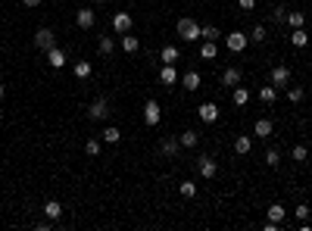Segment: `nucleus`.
<instances>
[{
  "label": "nucleus",
  "instance_id": "6",
  "mask_svg": "<svg viewBox=\"0 0 312 231\" xmlns=\"http://www.w3.org/2000/svg\"><path fill=\"white\" fill-rule=\"evenodd\" d=\"M247 44H250V38H247L244 31H231L228 38H225L228 53H244V50H247Z\"/></svg>",
  "mask_w": 312,
  "mask_h": 231
},
{
  "label": "nucleus",
  "instance_id": "30",
  "mask_svg": "<svg viewBox=\"0 0 312 231\" xmlns=\"http://www.w3.org/2000/svg\"><path fill=\"white\" fill-rule=\"evenodd\" d=\"M215 53H218L215 41H203L200 44V60H215Z\"/></svg>",
  "mask_w": 312,
  "mask_h": 231
},
{
  "label": "nucleus",
  "instance_id": "3",
  "mask_svg": "<svg viewBox=\"0 0 312 231\" xmlns=\"http://www.w3.org/2000/svg\"><path fill=\"white\" fill-rule=\"evenodd\" d=\"M34 47L44 50V53H47L50 47H56V31H53V28H47V25H41L38 31H34Z\"/></svg>",
  "mask_w": 312,
  "mask_h": 231
},
{
  "label": "nucleus",
  "instance_id": "31",
  "mask_svg": "<svg viewBox=\"0 0 312 231\" xmlns=\"http://www.w3.org/2000/svg\"><path fill=\"white\" fill-rule=\"evenodd\" d=\"M291 159H294V163H306V159H309V147L306 144H294Z\"/></svg>",
  "mask_w": 312,
  "mask_h": 231
},
{
  "label": "nucleus",
  "instance_id": "14",
  "mask_svg": "<svg viewBox=\"0 0 312 231\" xmlns=\"http://www.w3.org/2000/svg\"><path fill=\"white\" fill-rule=\"evenodd\" d=\"M44 56H47V66H50V69H63V66L69 63V60H66V50H63V47H50V50L44 53Z\"/></svg>",
  "mask_w": 312,
  "mask_h": 231
},
{
  "label": "nucleus",
  "instance_id": "34",
  "mask_svg": "<svg viewBox=\"0 0 312 231\" xmlns=\"http://www.w3.org/2000/svg\"><path fill=\"white\" fill-rule=\"evenodd\" d=\"M178 191H181V197H184V200H194V197H197V184H194V181H181V184H178Z\"/></svg>",
  "mask_w": 312,
  "mask_h": 231
},
{
  "label": "nucleus",
  "instance_id": "29",
  "mask_svg": "<svg viewBox=\"0 0 312 231\" xmlns=\"http://www.w3.org/2000/svg\"><path fill=\"white\" fill-rule=\"evenodd\" d=\"M287 25H291V28H303V25H306V13H303V9L287 13Z\"/></svg>",
  "mask_w": 312,
  "mask_h": 231
},
{
  "label": "nucleus",
  "instance_id": "38",
  "mask_svg": "<svg viewBox=\"0 0 312 231\" xmlns=\"http://www.w3.org/2000/svg\"><path fill=\"white\" fill-rule=\"evenodd\" d=\"M272 22H275V25H281V22H287V13H284V6H275V9H272Z\"/></svg>",
  "mask_w": 312,
  "mask_h": 231
},
{
  "label": "nucleus",
  "instance_id": "25",
  "mask_svg": "<svg viewBox=\"0 0 312 231\" xmlns=\"http://www.w3.org/2000/svg\"><path fill=\"white\" fill-rule=\"evenodd\" d=\"M100 141H106V144H119V141H122V131L115 128V125H106V128L100 131Z\"/></svg>",
  "mask_w": 312,
  "mask_h": 231
},
{
  "label": "nucleus",
  "instance_id": "43",
  "mask_svg": "<svg viewBox=\"0 0 312 231\" xmlns=\"http://www.w3.org/2000/svg\"><path fill=\"white\" fill-rule=\"evenodd\" d=\"M94 3H106V0H94Z\"/></svg>",
  "mask_w": 312,
  "mask_h": 231
},
{
  "label": "nucleus",
  "instance_id": "36",
  "mask_svg": "<svg viewBox=\"0 0 312 231\" xmlns=\"http://www.w3.org/2000/svg\"><path fill=\"white\" fill-rule=\"evenodd\" d=\"M200 38H203V41H218V38H222V31H218L215 25H203V28H200Z\"/></svg>",
  "mask_w": 312,
  "mask_h": 231
},
{
  "label": "nucleus",
  "instance_id": "39",
  "mask_svg": "<svg viewBox=\"0 0 312 231\" xmlns=\"http://www.w3.org/2000/svg\"><path fill=\"white\" fill-rule=\"evenodd\" d=\"M309 213H312V210H309V206H306V203H300V206H297V210H294V216L300 219V222H306V219H309Z\"/></svg>",
  "mask_w": 312,
  "mask_h": 231
},
{
  "label": "nucleus",
  "instance_id": "10",
  "mask_svg": "<svg viewBox=\"0 0 312 231\" xmlns=\"http://www.w3.org/2000/svg\"><path fill=\"white\" fill-rule=\"evenodd\" d=\"M200 85H203V78H200L197 69H188V72L181 75V88H184V91H191V94H194V91H200Z\"/></svg>",
  "mask_w": 312,
  "mask_h": 231
},
{
  "label": "nucleus",
  "instance_id": "42",
  "mask_svg": "<svg viewBox=\"0 0 312 231\" xmlns=\"http://www.w3.org/2000/svg\"><path fill=\"white\" fill-rule=\"evenodd\" d=\"M3 97H6V88H3V85H0V100H3Z\"/></svg>",
  "mask_w": 312,
  "mask_h": 231
},
{
  "label": "nucleus",
  "instance_id": "20",
  "mask_svg": "<svg viewBox=\"0 0 312 231\" xmlns=\"http://www.w3.org/2000/svg\"><path fill=\"white\" fill-rule=\"evenodd\" d=\"M178 141H181V147H184V150H194V147L200 144V134L194 131V128H188V131H181V134H178Z\"/></svg>",
  "mask_w": 312,
  "mask_h": 231
},
{
  "label": "nucleus",
  "instance_id": "13",
  "mask_svg": "<svg viewBox=\"0 0 312 231\" xmlns=\"http://www.w3.org/2000/svg\"><path fill=\"white\" fill-rule=\"evenodd\" d=\"M112 28H115V34H128L131 31V13H115L112 16Z\"/></svg>",
  "mask_w": 312,
  "mask_h": 231
},
{
  "label": "nucleus",
  "instance_id": "18",
  "mask_svg": "<svg viewBox=\"0 0 312 231\" xmlns=\"http://www.w3.org/2000/svg\"><path fill=\"white\" fill-rule=\"evenodd\" d=\"M259 100L265 103V107H272V103L278 100V88H275L272 82H269V85H262V88H259Z\"/></svg>",
  "mask_w": 312,
  "mask_h": 231
},
{
  "label": "nucleus",
  "instance_id": "7",
  "mask_svg": "<svg viewBox=\"0 0 312 231\" xmlns=\"http://www.w3.org/2000/svg\"><path fill=\"white\" fill-rule=\"evenodd\" d=\"M159 119H163V107H159L156 100H147L144 103V125H150V128H156Z\"/></svg>",
  "mask_w": 312,
  "mask_h": 231
},
{
  "label": "nucleus",
  "instance_id": "41",
  "mask_svg": "<svg viewBox=\"0 0 312 231\" xmlns=\"http://www.w3.org/2000/svg\"><path fill=\"white\" fill-rule=\"evenodd\" d=\"M22 3H25V6H41L44 0H22Z\"/></svg>",
  "mask_w": 312,
  "mask_h": 231
},
{
  "label": "nucleus",
  "instance_id": "16",
  "mask_svg": "<svg viewBox=\"0 0 312 231\" xmlns=\"http://www.w3.org/2000/svg\"><path fill=\"white\" fill-rule=\"evenodd\" d=\"M250 150H253V137H250V134H237V137H234V153H237V156H247Z\"/></svg>",
  "mask_w": 312,
  "mask_h": 231
},
{
  "label": "nucleus",
  "instance_id": "9",
  "mask_svg": "<svg viewBox=\"0 0 312 231\" xmlns=\"http://www.w3.org/2000/svg\"><path fill=\"white\" fill-rule=\"evenodd\" d=\"M269 82L275 88H287V85H291V69H287V66H275L269 72Z\"/></svg>",
  "mask_w": 312,
  "mask_h": 231
},
{
  "label": "nucleus",
  "instance_id": "2",
  "mask_svg": "<svg viewBox=\"0 0 312 231\" xmlns=\"http://www.w3.org/2000/svg\"><path fill=\"white\" fill-rule=\"evenodd\" d=\"M175 31L181 34V41L184 44H194V41H200V25L194 22L191 16H184V19H178V25H175Z\"/></svg>",
  "mask_w": 312,
  "mask_h": 231
},
{
  "label": "nucleus",
  "instance_id": "12",
  "mask_svg": "<svg viewBox=\"0 0 312 231\" xmlns=\"http://www.w3.org/2000/svg\"><path fill=\"white\" fill-rule=\"evenodd\" d=\"M240 82H244V72H240L237 66H228L225 72H222V85H225V88H237Z\"/></svg>",
  "mask_w": 312,
  "mask_h": 231
},
{
  "label": "nucleus",
  "instance_id": "26",
  "mask_svg": "<svg viewBox=\"0 0 312 231\" xmlns=\"http://www.w3.org/2000/svg\"><path fill=\"white\" fill-rule=\"evenodd\" d=\"M265 216H269V222H281V225H284V216H287V210H284L281 203H272L269 210H265Z\"/></svg>",
  "mask_w": 312,
  "mask_h": 231
},
{
  "label": "nucleus",
  "instance_id": "23",
  "mask_svg": "<svg viewBox=\"0 0 312 231\" xmlns=\"http://www.w3.org/2000/svg\"><path fill=\"white\" fill-rule=\"evenodd\" d=\"M119 44H122V50H125V53H128V56H131V53H137V50H141V41H137V38H134V34H131V31H128V34H122V41H119Z\"/></svg>",
  "mask_w": 312,
  "mask_h": 231
},
{
  "label": "nucleus",
  "instance_id": "40",
  "mask_svg": "<svg viewBox=\"0 0 312 231\" xmlns=\"http://www.w3.org/2000/svg\"><path fill=\"white\" fill-rule=\"evenodd\" d=\"M240 9H256V0H237Z\"/></svg>",
  "mask_w": 312,
  "mask_h": 231
},
{
  "label": "nucleus",
  "instance_id": "8",
  "mask_svg": "<svg viewBox=\"0 0 312 231\" xmlns=\"http://www.w3.org/2000/svg\"><path fill=\"white\" fill-rule=\"evenodd\" d=\"M197 172L206 178V181H212L218 175V163H215V156H197Z\"/></svg>",
  "mask_w": 312,
  "mask_h": 231
},
{
  "label": "nucleus",
  "instance_id": "11",
  "mask_svg": "<svg viewBox=\"0 0 312 231\" xmlns=\"http://www.w3.org/2000/svg\"><path fill=\"white\" fill-rule=\"evenodd\" d=\"M197 116H200V122L212 125V122H218V107H215V103H200V107H197Z\"/></svg>",
  "mask_w": 312,
  "mask_h": 231
},
{
  "label": "nucleus",
  "instance_id": "27",
  "mask_svg": "<svg viewBox=\"0 0 312 231\" xmlns=\"http://www.w3.org/2000/svg\"><path fill=\"white\" fill-rule=\"evenodd\" d=\"M97 50H100V56H112L115 53V41L109 38V34H103V38L97 41Z\"/></svg>",
  "mask_w": 312,
  "mask_h": 231
},
{
  "label": "nucleus",
  "instance_id": "5",
  "mask_svg": "<svg viewBox=\"0 0 312 231\" xmlns=\"http://www.w3.org/2000/svg\"><path fill=\"white\" fill-rule=\"evenodd\" d=\"M178 153H181V141H178V134L163 137V144H159V156H163V159H175Z\"/></svg>",
  "mask_w": 312,
  "mask_h": 231
},
{
  "label": "nucleus",
  "instance_id": "33",
  "mask_svg": "<svg viewBox=\"0 0 312 231\" xmlns=\"http://www.w3.org/2000/svg\"><path fill=\"white\" fill-rule=\"evenodd\" d=\"M265 166L278 169V166H281V150H275V147H269V150H265Z\"/></svg>",
  "mask_w": 312,
  "mask_h": 231
},
{
  "label": "nucleus",
  "instance_id": "32",
  "mask_svg": "<svg viewBox=\"0 0 312 231\" xmlns=\"http://www.w3.org/2000/svg\"><path fill=\"white\" fill-rule=\"evenodd\" d=\"M247 38H250L253 44H262L265 38H269V31H265V25H253V28L247 31Z\"/></svg>",
  "mask_w": 312,
  "mask_h": 231
},
{
  "label": "nucleus",
  "instance_id": "28",
  "mask_svg": "<svg viewBox=\"0 0 312 231\" xmlns=\"http://www.w3.org/2000/svg\"><path fill=\"white\" fill-rule=\"evenodd\" d=\"M291 44H294V47H306V44H309L306 28H291Z\"/></svg>",
  "mask_w": 312,
  "mask_h": 231
},
{
  "label": "nucleus",
  "instance_id": "22",
  "mask_svg": "<svg viewBox=\"0 0 312 231\" xmlns=\"http://www.w3.org/2000/svg\"><path fill=\"white\" fill-rule=\"evenodd\" d=\"M231 100H234V107H247V103H250V91L244 85L231 88Z\"/></svg>",
  "mask_w": 312,
  "mask_h": 231
},
{
  "label": "nucleus",
  "instance_id": "17",
  "mask_svg": "<svg viewBox=\"0 0 312 231\" xmlns=\"http://www.w3.org/2000/svg\"><path fill=\"white\" fill-rule=\"evenodd\" d=\"M44 216H47L50 222H60V216H63V203H60V200H47V203H44Z\"/></svg>",
  "mask_w": 312,
  "mask_h": 231
},
{
  "label": "nucleus",
  "instance_id": "24",
  "mask_svg": "<svg viewBox=\"0 0 312 231\" xmlns=\"http://www.w3.org/2000/svg\"><path fill=\"white\" fill-rule=\"evenodd\" d=\"M272 131H275L272 119H256V128H253V134H256V137H272Z\"/></svg>",
  "mask_w": 312,
  "mask_h": 231
},
{
  "label": "nucleus",
  "instance_id": "1",
  "mask_svg": "<svg viewBox=\"0 0 312 231\" xmlns=\"http://www.w3.org/2000/svg\"><path fill=\"white\" fill-rule=\"evenodd\" d=\"M112 116V107H109V100L106 97H94L88 103V119H94V122H106Z\"/></svg>",
  "mask_w": 312,
  "mask_h": 231
},
{
  "label": "nucleus",
  "instance_id": "15",
  "mask_svg": "<svg viewBox=\"0 0 312 231\" xmlns=\"http://www.w3.org/2000/svg\"><path fill=\"white\" fill-rule=\"evenodd\" d=\"M159 60H163V66H175L181 60V50L175 47V44H166V47L159 50Z\"/></svg>",
  "mask_w": 312,
  "mask_h": 231
},
{
  "label": "nucleus",
  "instance_id": "35",
  "mask_svg": "<svg viewBox=\"0 0 312 231\" xmlns=\"http://www.w3.org/2000/svg\"><path fill=\"white\" fill-rule=\"evenodd\" d=\"M100 137H88V141H85V153L88 156H100Z\"/></svg>",
  "mask_w": 312,
  "mask_h": 231
},
{
  "label": "nucleus",
  "instance_id": "37",
  "mask_svg": "<svg viewBox=\"0 0 312 231\" xmlns=\"http://www.w3.org/2000/svg\"><path fill=\"white\" fill-rule=\"evenodd\" d=\"M306 97V88H300V85H294V88H287V100L291 103H300Z\"/></svg>",
  "mask_w": 312,
  "mask_h": 231
},
{
  "label": "nucleus",
  "instance_id": "21",
  "mask_svg": "<svg viewBox=\"0 0 312 231\" xmlns=\"http://www.w3.org/2000/svg\"><path fill=\"white\" fill-rule=\"evenodd\" d=\"M159 82H163L166 88L178 85V72H175V66H163V69H159Z\"/></svg>",
  "mask_w": 312,
  "mask_h": 231
},
{
  "label": "nucleus",
  "instance_id": "19",
  "mask_svg": "<svg viewBox=\"0 0 312 231\" xmlns=\"http://www.w3.org/2000/svg\"><path fill=\"white\" fill-rule=\"evenodd\" d=\"M72 72H75V78H82V82H88V78L94 75V66H91L88 60H78V63L72 66Z\"/></svg>",
  "mask_w": 312,
  "mask_h": 231
},
{
  "label": "nucleus",
  "instance_id": "4",
  "mask_svg": "<svg viewBox=\"0 0 312 231\" xmlns=\"http://www.w3.org/2000/svg\"><path fill=\"white\" fill-rule=\"evenodd\" d=\"M75 25L82 28V31H91V28L97 25V9H91V6H82V9L75 13Z\"/></svg>",
  "mask_w": 312,
  "mask_h": 231
}]
</instances>
